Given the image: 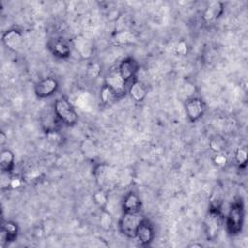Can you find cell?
Here are the masks:
<instances>
[{
  "label": "cell",
  "instance_id": "obj_24",
  "mask_svg": "<svg viewBox=\"0 0 248 248\" xmlns=\"http://www.w3.org/2000/svg\"><path fill=\"white\" fill-rule=\"evenodd\" d=\"M226 146V140L221 136H215L209 140V148L215 152H223Z\"/></svg>",
  "mask_w": 248,
  "mask_h": 248
},
{
  "label": "cell",
  "instance_id": "obj_15",
  "mask_svg": "<svg viewBox=\"0 0 248 248\" xmlns=\"http://www.w3.org/2000/svg\"><path fill=\"white\" fill-rule=\"evenodd\" d=\"M223 12H224V4L220 1H212L206 6L202 16L204 21L210 22L220 17Z\"/></svg>",
  "mask_w": 248,
  "mask_h": 248
},
{
  "label": "cell",
  "instance_id": "obj_17",
  "mask_svg": "<svg viewBox=\"0 0 248 248\" xmlns=\"http://www.w3.org/2000/svg\"><path fill=\"white\" fill-rule=\"evenodd\" d=\"M128 92H129L130 97L135 102H138V103L142 102L145 99L146 95H147V91H146L145 86L140 81H139L137 79L132 80L131 84L129 85Z\"/></svg>",
  "mask_w": 248,
  "mask_h": 248
},
{
  "label": "cell",
  "instance_id": "obj_32",
  "mask_svg": "<svg viewBox=\"0 0 248 248\" xmlns=\"http://www.w3.org/2000/svg\"><path fill=\"white\" fill-rule=\"evenodd\" d=\"M190 247H202V244H197V243H194L192 245H190Z\"/></svg>",
  "mask_w": 248,
  "mask_h": 248
},
{
  "label": "cell",
  "instance_id": "obj_18",
  "mask_svg": "<svg viewBox=\"0 0 248 248\" xmlns=\"http://www.w3.org/2000/svg\"><path fill=\"white\" fill-rule=\"evenodd\" d=\"M94 175L97 184L101 187V189H104L105 186L110 181V168L106 164H100L95 168Z\"/></svg>",
  "mask_w": 248,
  "mask_h": 248
},
{
  "label": "cell",
  "instance_id": "obj_25",
  "mask_svg": "<svg viewBox=\"0 0 248 248\" xmlns=\"http://www.w3.org/2000/svg\"><path fill=\"white\" fill-rule=\"evenodd\" d=\"M234 159L236 164L238 165V167L241 168H245L246 167V163H247V149L244 146H239L235 149L234 152Z\"/></svg>",
  "mask_w": 248,
  "mask_h": 248
},
{
  "label": "cell",
  "instance_id": "obj_23",
  "mask_svg": "<svg viewBox=\"0 0 248 248\" xmlns=\"http://www.w3.org/2000/svg\"><path fill=\"white\" fill-rule=\"evenodd\" d=\"M93 201L101 209H106L108 202L107 192L104 189H99L93 194Z\"/></svg>",
  "mask_w": 248,
  "mask_h": 248
},
{
  "label": "cell",
  "instance_id": "obj_19",
  "mask_svg": "<svg viewBox=\"0 0 248 248\" xmlns=\"http://www.w3.org/2000/svg\"><path fill=\"white\" fill-rule=\"evenodd\" d=\"M15 166V155L12 150L6 148L2 149L0 154V167L1 171L11 172Z\"/></svg>",
  "mask_w": 248,
  "mask_h": 248
},
{
  "label": "cell",
  "instance_id": "obj_3",
  "mask_svg": "<svg viewBox=\"0 0 248 248\" xmlns=\"http://www.w3.org/2000/svg\"><path fill=\"white\" fill-rule=\"evenodd\" d=\"M143 217L140 215V212L138 213H131V212H123L119 223L118 227L122 234H124L127 237L130 238H135L136 236V232L142 221Z\"/></svg>",
  "mask_w": 248,
  "mask_h": 248
},
{
  "label": "cell",
  "instance_id": "obj_7",
  "mask_svg": "<svg viewBox=\"0 0 248 248\" xmlns=\"http://www.w3.org/2000/svg\"><path fill=\"white\" fill-rule=\"evenodd\" d=\"M72 45L82 59H90L94 53V44L88 38L78 35L72 39Z\"/></svg>",
  "mask_w": 248,
  "mask_h": 248
},
{
  "label": "cell",
  "instance_id": "obj_4",
  "mask_svg": "<svg viewBox=\"0 0 248 248\" xmlns=\"http://www.w3.org/2000/svg\"><path fill=\"white\" fill-rule=\"evenodd\" d=\"M59 83L53 77H46L40 79L34 87L35 95L40 99H45L52 96L58 89Z\"/></svg>",
  "mask_w": 248,
  "mask_h": 248
},
{
  "label": "cell",
  "instance_id": "obj_8",
  "mask_svg": "<svg viewBox=\"0 0 248 248\" xmlns=\"http://www.w3.org/2000/svg\"><path fill=\"white\" fill-rule=\"evenodd\" d=\"M117 70L121 78L127 83L128 81H132L135 79L136 75L139 71V64L137 60H135L133 57H126L119 63Z\"/></svg>",
  "mask_w": 248,
  "mask_h": 248
},
{
  "label": "cell",
  "instance_id": "obj_21",
  "mask_svg": "<svg viewBox=\"0 0 248 248\" xmlns=\"http://www.w3.org/2000/svg\"><path fill=\"white\" fill-rule=\"evenodd\" d=\"M99 225L103 231H110L113 226L112 215L107 209H101Z\"/></svg>",
  "mask_w": 248,
  "mask_h": 248
},
{
  "label": "cell",
  "instance_id": "obj_13",
  "mask_svg": "<svg viewBox=\"0 0 248 248\" xmlns=\"http://www.w3.org/2000/svg\"><path fill=\"white\" fill-rule=\"evenodd\" d=\"M107 85H108L116 94V96L122 95L125 90L126 82L121 78L118 70H111L109 71L107 76L105 77V82Z\"/></svg>",
  "mask_w": 248,
  "mask_h": 248
},
{
  "label": "cell",
  "instance_id": "obj_6",
  "mask_svg": "<svg viewBox=\"0 0 248 248\" xmlns=\"http://www.w3.org/2000/svg\"><path fill=\"white\" fill-rule=\"evenodd\" d=\"M185 111L191 122H196L202 117L205 111V105L201 98L191 97L185 103Z\"/></svg>",
  "mask_w": 248,
  "mask_h": 248
},
{
  "label": "cell",
  "instance_id": "obj_20",
  "mask_svg": "<svg viewBox=\"0 0 248 248\" xmlns=\"http://www.w3.org/2000/svg\"><path fill=\"white\" fill-rule=\"evenodd\" d=\"M136 42L135 35L128 30L117 31L112 37V43L114 45H128Z\"/></svg>",
  "mask_w": 248,
  "mask_h": 248
},
{
  "label": "cell",
  "instance_id": "obj_22",
  "mask_svg": "<svg viewBox=\"0 0 248 248\" xmlns=\"http://www.w3.org/2000/svg\"><path fill=\"white\" fill-rule=\"evenodd\" d=\"M117 97L114 91L106 83H104L100 89V100L104 105L110 104L114 98Z\"/></svg>",
  "mask_w": 248,
  "mask_h": 248
},
{
  "label": "cell",
  "instance_id": "obj_28",
  "mask_svg": "<svg viewBox=\"0 0 248 248\" xmlns=\"http://www.w3.org/2000/svg\"><path fill=\"white\" fill-rule=\"evenodd\" d=\"M227 162H228L227 156L224 155L222 152L216 153V155H215L214 158H213V163H214L217 167H224V166H226Z\"/></svg>",
  "mask_w": 248,
  "mask_h": 248
},
{
  "label": "cell",
  "instance_id": "obj_10",
  "mask_svg": "<svg viewBox=\"0 0 248 248\" xmlns=\"http://www.w3.org/2000/svg\"><path fill=\"white\" fill-rule=\"evenodd\" d=\"M154 229L153 226L149 221L146 219H142L140 224L139 225L137 232H136V238L138 239L139 243L142 246L149 245L153 238H154Z\"/></svg>",
  "mask_w": 248,
  "mask_h": 248
},
{
  "label": "cell",
  "instance_id": "obj_26",
  "mask_svg": "<svg viewBox=\"0 0 248 248\" xmlns=\"http://www.w3.org/2000/svg\"><path fill=\"white\" fill-rule=\"evenodd\" d=\"M102 66L99 62H91L86 68V76L89 78H96L100 76Z\"/></svg>",
  "mask_w": 248,
  "mask_h": 248
},
{
  "label": "cell",
  "instance_id": "obj_14",
  "mask_svg": "<svg viewBox=\"0 0 248 248\" xmlns=\"http://www.w3.org/2000/svg\"><path fill=\"white\" fill-rule=\"evenodd\" d=\"M142 207V202L138 194L133 191L127 193L122 201V210L123 212L138 213L140 212Z\"/></svg>",
  "mask_w": 248,
  "mask_h": 248
},
{
  "label": "cell",
  "instance_id": "obj_30",
  "mask_svg": "<svg viewBox=\"0 0 248 248\" xmlns=\"http://www.w3.org/2000/svg\"><path fill=\"white\" fill-rule=\"evenodd\" d=\"M22 184V180L19 177H12L11 178V183H10V188L12 189H16L19 188Z\"/></svg>",
  "mask_w": 248,
  "mask_h": 248
},
{
  "label": "cell",
  "instance_id": "obj_11",
  "mask_svg": "<svg viewBox=\"0 0 248 248\" xmlns=\"http://www.w3.org/2000/svg\"><path fill=\"white\" fill-rule=\"evenodd\" d=\"M49 51L58 58H67L71 54L70 45L62 38H52L47 43Z\"/></svg>",
  "mask_w": 248,
  "mask_h": 248
},
{
  "label": "cell",
  "instance_id": "obj_31",
  "mask_svg": "<svg viewBox=\"0 0 248 248\" xmlns=\"http://www.w3.org/2000/svg\"><path fill=\"white\" fill-rule=\"evenodd\" d=\"M7 141H8V136L5 134V132L2 131L0 133V144L3 146Z\"/></svg>",
  "mask_w": 248,
  "mask_h": 248
},
{
  "label": "cell",
  "instance_id": "obj_1",
  "mask_svg": "<svg viewBox=\"0 0 248 248\" xmlns=\"http://www.w3.org/2000/svg\"><path fill=\"white\" fill-rule=\"evenodd\" d=\"M53 108L57 119L65 125L74 126L78 121V114L67 98H57L54 102Z\"/></svg>",
  "mask_w": 248,
  "mask_h": 248
},
{
  "label": "cell",
  "instance_id": "obj_2",
  "mask_svg": "<svg viewBox=\"0 0 248 248\" xmlns=\"http://www.w3.org/2000/svg\"><path fill=\"white\" fill-rule=\"evenodd\" d=\"M244 224V207L241 202H236L230 207L227 216V229L230 234L236 235L241 232Z\"/></svg>",
  "mask_w": 248,
  "mask_h": 248
},
{
  "label": "cell",
  "instance_id": "obj_16",
  "mask_svg": "<svg viewBox=\"0 0 248 248\" xmlns=\"http://www.w3.org/2000/svg\"><path fill=\"white\" fill-rule=\"evenodd\" d=\"M79 149L83 157L87 160H95L98 157L99 150L96 142L91 139H84L80 142Z\"/></svg>",
  "mask_w": 248,
  "mask_h": 248
},
{
  "label": "cell",
  "instance_id": "obj_27",
  "mask_svg": "<svg viewBox=\"0 0 248 248\" xmlns=\"http://www.w3.org/2000/svg\"><path fill=\"white\" fill-rule=\"evenodd\" d=\"M11 178H12V176L10 175V172H4V171H1L0 185H1V189H2V190L8 189V188L10 187Z\"/></svg>",
  "mask_w": 248,
  "mask_h": 248
},
{
  "label": "cell",
  "instance_id": "obj_29",
  "mask_svg": "<svg viewBox=\"0 0 248 248\" xmlns=\"http://www.w3.org/2000/svg\"><path fill=\"white\" fill-rule=\"evenodd\" d=\"M175 48H176V52H177L178 54H181V55L186 54L187 51H188L187 45H186V43L183 42V41H180V42L176 45V47H175Z\"/></svg>",
  "mask_w": 248,
  "mask_h": 248
},
{
  "label": "cell",
  "instance_id": "obj_9",
  "mask_svg": "<svg viewBox=\"0 0 248 248\" xmlns=\"http://www.w3.org/2000/svg\"><path fill=\"white\" fill-rule=\"evenodd\" d=\"M2 42L8 49L12 51H17L18 49H20L23 43L22 33L16 28L9 29L3 33Z\"/></svg>",
  "mask_w": 248,
  "mask_h": 248
},
{
  "label": "cell",
  "instance_id": "obj_12",
  "mask_svg": "<svg viewBox=\"0 0 248 248\" xmlns=\"http://www.w3.org/2000/svg\"><path fill=\"white\" fill-rule=\"evenodd\" d=\"M18 234V226L14 221H4L1 225L0 243L4 246L7 243L13 242L16 239Z\"/></svg>",
  "mask_w": 248,
  "mask_h": 248
},
{
  "label": "cell",
  "instance_id": "obj_5",
  "mask_svg": "<svg viewBox=\"0 0 248 248\" xmlns=\"http://www.w3.org/2000/svg\"><path fill=\"white\" fill-rule=\"evenodd\" d=\"M223 223V216L217 207L210 208L205 218V232L208 238H213L219 232Z\"/></svg>",
  "mask_w": 248,
  "mask_h": 248
}]
</instances>
